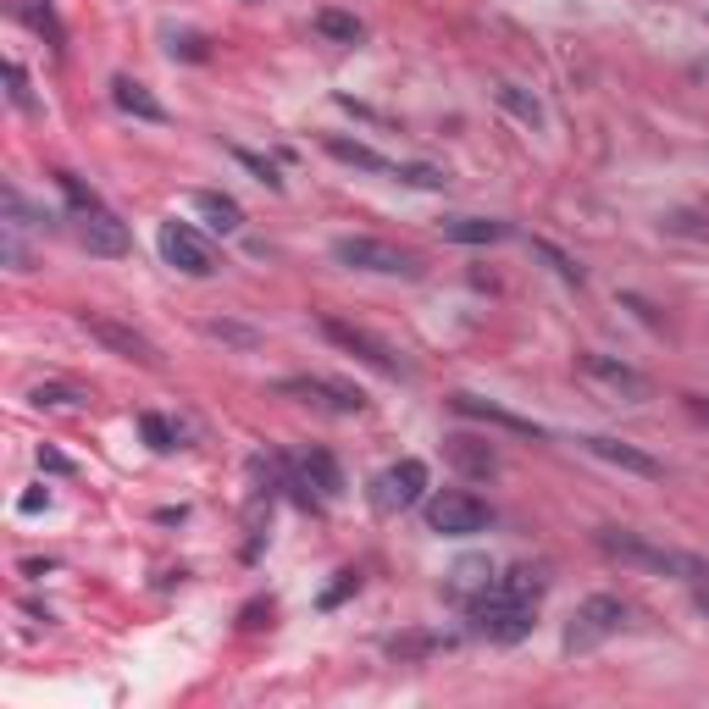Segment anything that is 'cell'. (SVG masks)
<instances>
[{"mask_svg":"<svg viewBox=\"0 0 709 709\" xmlns=\"http://www.w3.org/2000/svg\"><path fill=\"white\" fill-rule=\"evenodd\" d=\"M582 449L588 455H599V460H610V466H621V471H632V477H665V466L654 455H643L637 444H621V438H604V433H593V438H582Z\"/></svg>","mask_w":709,"mask_h":709,"instance_id":"16","label":"cell"},{"mask_svg":"<svg viewBox=\"0 0 709 709\" xmlns=\"http://www.w3.org/2000/svg\"><path fill=\"white\" fill-rule=\"evenodd\" d=\"M84 388H61V383H39L34 388V405H84Z\"/></svg>","mask_w":709,"mask_h":709,"instance_id":"31","label":"cell"},{"mask_svg":"<svg viewBox=\"0 0 709 709\" xmlns=\"http://www.w3.org/2000/svg\"><path fill=\"white\" fill-rule=\"evenodd\" d=\"M233 156H239V167H250L255 172V178H261L266 183V189H283V178H277V167H272V161H266V156H255V150H233Z\"/></svg>","mask_w":709,"mask_h":709,"instance_id":"32","label":"cell"},{"mask_svg":"<svg viewBox=\"0 0 709 709\" xmlns=\"http://www.w3.org/2000/svg\"><path fill=\"white\" fill-rule=\"evenodd\" d=\"M139 433H145V444L156 449V455H172V449H178V427H172L167 416H156V410L139 416Z\"/></svg>","mask_w":709,"mask_h":709,"instance_id":"25","label":"cell"},{"mask_svg":"<svg viewBox=\"0 0 709 709\" xmlns=\"http://www.w3.org/2000/svg\"><path fill=\"white\" fill-rule=\"evenodd\" d=\"M205 333L222 338V344H239V349H255V344H261V333H255V327H239V322H205Z\"/></svg>","mask_w":709,"mask_h":709,"instance_id":"29","label":"cell"},{"mask_svg":"<svg viewBox=\"0 0 709 709\" xmlns=\"http://www.w3.org/2000/svg\"><path fill=\"white\" fill-rule=\"evenodd\" d=\"M438 233H444L449 244H499L510 239V222H493V217H444L438 222Z\"/></svg>","mask_w":709,"mask_h":709,"instance_id":"17","label":"cell"},{"mask_svg":"<svg viewBox=\"0 0 709 709\" xmlns=\"http://www.w3.org/2000/svg\"><path fill=\"white\" fill-rule=\"evenodd\" d=\"M488 527H493V510L482 505L477 493L444 488L427 499V532H438V538H477Z\"/></svg>","mask_w":709,"mask_h":709,"instance_id":"6","label":"cell"},{"mask_svg":"<svg viewBox=\"0 0 709 709\" xmlns=\"http://www.w3.org/2000/svg\"><path fill=\"white\" fill-rule=\"evenodd\" d=\"M532 255H538V261H549V266H554V277H565V283H577V289H582V266L571 261V255L560 250V244H549V239H532Z\"/></svg>","mask_w":709,"mask_h":709,"instance_id":"26","label":"cell"},{"mask_svg":"<svg viewBox=\"0 0 709 709\" xmlns=\"http://www.w3.org/2000/svg\"><path fill=\"white\" fill-rule=\"evenodd\" d=\"M493 100L510 111L516 122H527V128H543V100L532 95V89H521V84H499L493 89Z\"/></svg>","mask_w":709,"mask_h":709,"instance_id":"23","label":"cell"},{"mask_svg":"<svg viewBox=\"0 0 709 709\" xmlns=\"http://www.w3.org/2000/svg\"><path fill=\"white\" fill-rule=\"evenodd\" d=\"M156 250H161V261L178 266L183 277H211V272H217V250H211L189 222H161Z\"/></svg>","mask_w":709,"mask_h":709,"instance_id":"12","label":"cell"},{"mask_svg":"<svg viewBox=\"0 0 709 709\" xmlns=\"http://www.w3.org/2000/svg\"><path fill=\"white\" fill-rule=\"evenodd\" d=\"M433 649H449V637H438V632L388 637V654H394V660H421V654H433Z\"/></svg>","mask_w":709,"mask_h":709,"instance_id":"24","label":"cell"},{"mask_svg":"<svg viewBox=\"0 0 709 709\" xmlns=\"http://www.w3.org/2000/svg\"><path fill=\"white\" fill-rule=\"evenodd\" d=\"M626 621H632L626 599H615V593H593V599H582L577 610H571V621H565V654L599 649V643H610Z\"/></svg>","mask_w":709,"mask_h":709,"instance_id":"4","label":"cell"},{"mask_svg":"<svg viewBox=\"0 0 709 709\" xmlns=\"http://www.w3.org/2000/svg\"><path fill=\"white\" fill-rule=\"evenodd\" d=\"M349 593H361V571H338V582L322 593V610H333V604H344Z\"/></svg>","mask_w":709,"mask_h":709,"instance_id":"33","label":"cell"},{"mask_svg":"<svg viewBox=\"0 0 709 709\" xmlns=\"http://www.w3.org/2000/svg\"><path fill=\"white\" fill-rule=\"evenodd\" d=\"M189 200H194V211H200V217L211 222L217 233H239V228H244L239 200H228V194H217V189H194Z\"/></svg>","mask_w":709,"mask_h":709,"instance_id":"19","label":"cell"},{"mask_svg":"<svg viewBox=\"0 0 709 709\" xmlns=\"http://www.w3.org/2000/svg\"><path fill=\"white\" fill-rule=\"evenodd\" d=\"M327 156L344 161V167H361V172H394L388 156H377V150L361 145V139H338V133H327Z\"/></svg>","mask_w":709,"mask_h":709,"instance_id":"21","label":"cell"},{"mask_svg":"<svg viewBox=\"0 0 709 709\" xmlns=\"http://www.w3.org/2000/svg\"><path fill=\"white\" fill-rule=\"evenodd\" d=\"M39 466H45V471H73V460L56 455V449H39Z\"/></svg>","mask_w":709,"mask_h":709,"instance_id":"35","label":"cell"},{"mask_svg":"<svg viewBox=\"0 0 709 709\" xmlns=\"http://www.w3.org/2000/svg\"><path fill=\"white\" fill-rule=\"evenodd\" d=\"M687 588H693V604L709 615V560H698V554H693V571H687Z\"/></svg>","mask_w":709,"mask_h":709,"instance_id":"34","label":"cell"},{"mask_svg":"<svg viewBox=\"0 0 709 709\" xmlns=\"http://www.w3.org/2000/svg\"><path fill=\"white\" fill-rule=\"evenodd\" d=\"M78 327H84L95 344H106L111 355H122V361H133V366H145V372H156L161 366V349L150 344L145 333L133 322H122V316H106V311H78Z\"/></svg>","mask_w":709,"mask_h":709,"instance_id":"8","label":"cell"},{"mask_svg":"<svg viewBox=\"0 0 709 709\" xmlns=\"http://www.w3.org/2000/svg\"><path fill=\"white\" fill-rule=\"evenodd\" d=\"M322 333L333 338L344 355H355L361 366H372V372H383V377H410V361L399 355L388 338H377V333H366V327H355V322H338V316H322Z\"/></svg>","mask_w":709,"mask_h":709,"instance_id":"7","label":"cell"},{"mask_svg":"<svg viewBox=\"0 0 709 709\" xmlns=\"http://www.w3.org/2000/svg\"><path fill=\"white\" fill-rule=\"evenodd\" d=\"M687 399V410H693L698 421H709V394H682Z\"/></svg>","mask_w":709,"mask_h":709,"instance_id":"36","label":"cell"},{"mask_svg":"<svg viewBox=\"0 0 709 709\" xmlns=\"http://www.w3.org/2000/svg\"><path fill=\"white\" fill-rule=\"evenodd\" d=\"M6 95H12L17 111H34V95H28V73L23 61H6Z\"/></svg>","mask_w":709,"mask_h":709,"instance_id":"30","label":"cell"},{"mask_svg":"<svg viewBox=\"0 0 709 709\" xmlns=\"http://www.w3.org/2000/svg\"><path fill=\"white\" fill-rule=\"evenodd\" d=\"M593 543H599L610 560L632 565V571H654V577H682L693 571V554L682 549H665V543H649L643 532H626V527H599L593 532Z\"/></svg>","mask_w":709,"mask_h":709,"instance_id":"1","label":"cell"},{"mask_svg":"<svg viewBox=\"0 0 709 709\" xmlns=\"http://www.w3.org/2000/svg\"><path fill=\"white\" fill-rule=\"evenodd\" d=\"M333 261L355 266V272H377V277H405V283H416V277L427 272L421 255L399 250V244H388V239H366V233H344V239H333Z\"/></svg>","mask_w":709,"mask_h":709,"instance_id":"3","label":"cell"},{"mask_svg":"<svg viewBox=\"0 0 709 709\" xmlns=\"http://www.w3.org/2000/svg\"><path fill=\"white\" fill-rule=\"evenodd\" d=\"M399 183H410V189H449V172L444 167H427V161H410V167H394Z\"/></svg>","mask_w":709,"mask_h":709,"instance_id":"27","label":"cell"},{"mask_svg":"<svg viewBox=\"0 0 709 709\" xmlns=\"http://www.w3.org/2000/svg\"><path fill=\"white\" fill-rule=\"evenodd\" d=\"M311 23H316V34L338 39V45H361V39H366V23L355 12H344V6H322Z\"/></svg>","mask_w":709,"mask_h":709,"instance_id":"22","label":"cell"},{"mask_svg":"<svg viewBox=\"0 0 709 709\" xmlns=\"http://www.w3.org/2000/svg\"><path fill=\"white\" fill-rule=\"evenodd\" d=\"M50 505V493H23V516H34V510Z\"/></svg>","mask_w":709,"mask_h":709,"instance_id":"37","label":"cell"},{"mask_svg":"<svg viewBox=\"0 0 709 709\" xmlns=\"http://www.w3.org/2000/svg\"><path fill=\"white\" fill-rule=\"evenodd\" d=\"M73 222H78V244H84L89 255H106V261H117V255H128V250H133L128 222H122L117 211H106L100 200H95V205H78Z\"/></svg>","mask_w":709,"mask_h":709,"instance_id":"11","label":"cell"},{"mask_svg":"<svg viewBox=\"0 0 709 709\" xmlns=\"http://www.w3.org/2000/svg\"><path fill=\"white\" fill-rule=\"evenodd\" d=\"M111 100H117V111H128V117H139V122H167V106H161L139 78H111Z\"/></svg>","mask_w":709,"mask_h":709,"instance_id":"18","label":"cell"},{"mask_svg":"<svg viewBox=\"0 0 709 709\" xmlns=\"http://www.w3.org/2000/svg\"><path fill=\"white\" fill-rule=\"evenodd\" d=\"M449 410L455 416H471V421H488V427H505L516 438H543V427L532 416H516V410L493 405V399H477V394H449Z\"/></svg>","mask_w":709,"mask_h":709,"instance_id":"14","label":"cell"},{"mask_svg":"<svg viewBox=\"0 0 709 709\" xmlns=\"http://www.w3.org/2000/svg\"><path fill=\"white\" fill-rule=\"evenodd\" d=\"M277 394L300 399V405H316V410H327V416H361V410H366L361 388L333 383V377H283V383H277Z\"/></svg>","mask_w":709,"mask_h":709,"instance_id":"9","label":"cell"},{"mask_svg":"<svg viewBox=\"0 0 709 709\" xmlns=\"http://www.w3.org/2000/svg\"><path fill=\"white\" fill-rule=\"evenodd\" d=\"M493 588H499V593H510V599H527V604H538L543 593H549V571H543V565H510L505 577H493Z\"/></svg>","mask_w":709,"mask_h":709,"instance_id":"20","label":"cell"},{"mask_svg":"<svg viewBox=\"0 0 709 709\" xmlns=\"http://www.w3.org/2000/svg\"><path fill=\"white\" fill-rule=\"evenodd\" d=\"M577 372L588 377L593 388H604L610 399H621V405H649L654 399V377L649 372H637V366L615 361V355H599V349H582Z\"/></svg>","mask_w":709,"mask_h":709,"instance_id":"5","label":"cell"},{"mask_svg":"<svg viewBox=\"0 0 709 709\" xmlns=\"http://www.w3.org/2000/svg\"><path fill=\"white\" fill-rule=\"evenodd\" d=\"M471 610V632L477 637H488V643H521V637L538 626V604H527V599H510V593H499L488 582V588L477 593V599L466 604Z\"/></svg>","mask_w":709,"mask_h":709,"instance_id":"2","label":"cell"},{"mask_svg":"<svg viewBox=\"0 0 709 709\" xmlns=\"http://www.w3.org/2000/svg\"><path fill=\"white\" fill-rule=\"evenodd\" d=\"M289 488H300L294 499H300L305 510L327 505V499H344V466H338L327 449H305L300 466H294V477H289Z\"/></svg>","mask_w":709,"mask_h":709,"instance_id":"10","label":"cell"},{"mask_svg":"<svg viewBox=\"0 0 709 709\" xmlns=\"http://www.w3.org/2000/svg\"><path fill=\"white\" fill-rule=\"evenodd\" d=\"M444 455H449V466H455L460 477H477V482H488L493 471H499V449H493L488 438H471V433H449Z\"/></svg>","mask_w":709,"mask_h":709,"instance_id":"15","label":"cell"},{"mask_svg":"<svg viewBox=\"0 0 709 709\" xmlns=\"http://www.w3.org/2000/svg\"><path fill=\"white\" fill-rule=\"evenodd\" d=\"M427 499V466L421 460H399V466H388L383 477L372 482V505L383 510V516H399V510L421 505Z\"/></svg>","mask_w":709,"mask_h":709,"instance_id":"13","label":"cell"},{"mask_svg":"<svg viewBox=\"0 0 709 709\" xmlns=\"http://www.w3.org/2000/svg\"><path fill=\"white\" fill-rule=\"evenodd\" d=\"M488 577H493V565H488V560H460V565H455V593L488 588Z\"/></svg>","mask_w":709,"mask_h":709,"instance_id":"28","label":"cell"}]
</instances>
